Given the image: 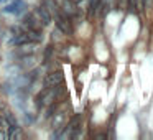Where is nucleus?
<instances>
[{
  "mask_svg": "<svg viewBox=\"0 0 153 140\" xmlns=\"http://www.w3.org/2000/svg\"><path fill=\"white\" fill-rule=\"evenodd\" d=\"M0 63H2V53H0Z\"/></svg>",
  "mask_w": 153,
  "mask_h": 140,
  "instance_id": "nucleus-18",
  "label": "nucleus"
},
{
  "mask_svg": "<svg viewBox=\"0 0 153 140\" xmlns=\"http://www.w3.org/2000/svg\"><path fill=\"white\" fill-rule=\"evenodd\" d=\"M135 4H137V0H128V10L130 12H135Z\"/></svg>",
  "mask_w": 153,
  "mask_h": 140,
  "instance_id": "nucleus-16",
  "label": "nucleus"
},
{
  "mask_svg": "<svg viewBox=\"0 0 153 140\" xmlns=\"http://www.w3.org/2000/svg\"><path fill=\"white\" fill-rule=\"evenodd\" d=\"M40 4H41V5H45V7H46L48 10H50V13H51V15H56L58 12L61 10L56 0H40Z\"/></svg>",
  "mask_w": 153,
  "mask_h": 140,
  "instance_id": "nucleus-13",
  "label": "nucleus"
},
{
  "mask_svg": "<svg viewBox=\"0 0 153 140\" xmlns=\"http://www.w3.org/2000/svg\"><path fill=\"white\" fill-rule=\"evenodd\" d=\"M64 83V74L61 69H50L43 76V87H53L56 84Z\"/></svg>",
  "mask_w": 153,
  "mask_h": 140,
  "instance_id": "nucleus-5",
  "label": "nucleus"
},
{
  "mask_svg": "<svg viewBox=\"0 0 153 140\" xmlns=\"http://www.w3.org/2000/svg\"><path fill=\"white\" fill-rule=\"evenodd\" d=\"M0 10L5 15H12V17H15V18H20L22 15L28 10V5H27L25 0H8L7 4L2 5Z\"/></svg>",
  "mask_w": 153,
  "mask_h": 140,
  "instance_id": "nucleus-1",
  "label": "nucleus"
},
{
  "mask_svg": "<svg viewBox=\"0 0 153 140\" xmlns=\"http://www.w3.org/2000/svg\"><path fill=\"white\" fill-rule=\"evenodd\" d=\"M17 61L20 63V66L23 68V71H28V69H31V68H35L36 64H40V61H38V58H36V53L20 56Z\"/></svg>",
  "mask_w": 153,
  "mask_h": 140,
  "instance_id": "nucleus-7",
  "label": "nucleus"
},
{
  "mask_svg": "<svg viewBox=\"0 0 153 140\" xmlns=\"http://www.w3.org/2000/svg\"><path fill=\"white\" fill-rule=\"evenodd\" d=\"M0 140H8V132L4 129H0Z\"/></svg>",
  "mask_w": 153,
  "mask_h": 140,
  "instance_id": "nucleus-15",
  "label": "nucleus"
},
{
  "mask_svg": "<svg viewBox=\"0 0 153 140\" xmlns=\"http://www.w3.org/2000/svg\"><path fill=\"white\" fill-rule=\"evenodd\" d=\"M7 2H8V0H0V7H2L4 4H7Z\"/></svg>",
  "mask_w": 153,
  "mask_h": 140,
  "instance_id": "nucleus-17",
  "label": "nucleus"
},
{
  "mask_svg": "<svg viewBox=\"0 0 153 140\" xmlns=\"http://www.w3.org/2000/svg\"><path fill=\"white\" fill-rule=\"evenodd\" d=\"M25 33L28 35L30 41H35V43H43L45 41V31H35V30H27Z\"/></svg>",
  "mask_w": 153,
  "mask_h": 140,
  "instance_id": "nucleus-12",
  "label": "nucleus"
},
{
  "mask_svg": "<svg viewBox=\"0 0 153 140\" xmlns=\"http://www.w3.org/2000/svg\"><path fill=\"white\" fill-rule=\"evenodd\" d=\"M99 10H100V0H89V5H87V18H96L99 17Z\"/></svg>",
  "mask_w": 153,
  "mask_h": 140,
  "instance_id": "nucleus-9",
  "label": "nucleus"
},
{
  "mask_svg": "<svg viewBox=\"0 0 153 140\" xmlns=\"http://www.w3.org/2000/svg\"><path fill=\"white\" fill-rule=\"evenodd\" d=\"M18 20L22 22V25L25 27V31L27 30H35V31H45V25L38 20L36 17L33 15L31 10H27L23 15H22Z\"/></svg>",
  "mask_w": 153,
  "mask_h": 140,
  "instance_id": "nucleus-3",
  "label": "nucleus"
},
{
  "mask_svg": "<svg viewBox=\"0 0 153 140\" xmlns=\"http://www.w3.org/2000/svg\"><path fill=\"white\" fill-rule=\"evenodd\" d=\"M117 8V0H100V10H99V17H107L110 12Z\"/></svg>",
  "mask_w": 153,
  "mask_h": 140,
  "instance_id": "nucleus-8",
  "label": "nucleus"
},
{
  "mask_svg": "<svg viewBox=\"0 0 153 140\" xmlns=\"http://www.w3.org/2000/svg\"><path fill=\"white\" fill-rule=\"evenodd\" d=\"M7 132H8V139H10V140H22V139H25V130H23V125L10 127V129H8Z\"/></svg>",
  "mask_w": 153,
  "mask_h": 140,
  "instance_id": "nucleus-11",
  "label": "nucleus"
},
{
  "mask_svg": "<svg viewBox=\"0 0 153 140\" xmlns=\"http://www.w3.org/2000/svg\"><path fill=\"white\" fill-rule=\"evenodd\" d=\"M31 12H33V15L38 18V20L41 22V23L45 25V28L51 27V23H53V15L50 13V10H48L45 5H41L40 2H38V5H35V7H31Z\"/></svg>",
  "mask_w": 153,
  "mask_h": 140,
  "instance_id": "nucleus-4",
  "label": "nucleus"
},
{
  "mask_svg": "<svg viewBox=\"0 0 153 140\" xmlns=\"http://www.w3.org/2000/svg\"><path fill=\"white\" fill-rule=\"evenodd\" d=\"M73 2H74V4H76V2H77V0H73Z\"/></svg>",
  "mask_w": 153,
  "mask_h": 140,
  "instance_id": "nucleus-19",
  "label": "nucleus"
},
{
  "mask_svg": "<svg viewBox=\"0 0 153 140\" xmlns=\"http://www.w3.org/2000/svg\"><path fill=\"white\" fill-rule=\"evenodd\" d=\"M54 58V46L53 45H46L43 48V53H41V63L43 64H51Z\"/></svg>",
  "mask_w": 153,
  "mask_h": 140,
  "instance_id": "nucleus-10",
  "label": "nucleus"
},
{
  "mask_svg": "<svg viewBox=\"0 0 153 140\" xmlns=\"http://www.w3.org/2000/svg\"><path fill=\"white\" fill-rule=\"evenodd\" d=\"M53 22H54V27L58 30H61L64 33V36H71L74 33V23H73V18L68 17L66 13L63 12H58L56 15H53Z\"/></svg>",
  "mask_w": 153,
  "mask_h": 140,
  "instance_id": "nucleus-2",
  "label": "nucleus"
},
{
  "mask_svg": "<svg viewBox=\"0 0 153 140\" xmlns=\"http://www.w3.org/2000/svg\"><path fill=\"white\" fill-rule=\"evenodd\" d=\"M117 8L125 12L127 8H128V0H117Z\"/></svg>",
  "mask_w": 153,
  "mask_h": 140,
  "instance_id": "nucleus-14",
  "label": "nucleus"
},
{
  "mask_svg": "<svg viewBox=\"0 0 153 140\" xmlns=\"http://www.w3.org/2000/svg\"><path fill=\"white\" fill-rule=\"evenodd\" d=\"M66 122H68V114H66V110H61L59 106H58L56 112H54L53 117L50 119L51 129H53V130H61L64 125H66Z\"/></svg>",
  "mask_w": 153,
  "mask_h": 140,
  "instance_id": "nucleus-6",
  "label": "nucleus"
}]
</instances>
